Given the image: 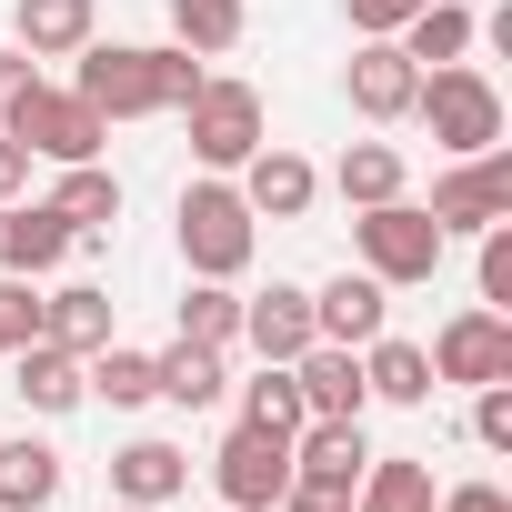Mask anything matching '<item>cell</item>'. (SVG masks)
<instances>
[{"label":"cell","mask_w":512,"mask_h":512,"mask_svg":"<svg viewBox=\"0 0 512 512\" xmlns=\"http://www.w3.org/2000/svg\"><path fill=\"white\" fill-rule=\"evenodd\" d=\"M221 352L211 342H171V352H151V402H171V412H211L221 402Z\"/></svg>","instance_id":"22"},{"label":"cell","mask_w":512,"mask_h":512,"mask_svg":"<svg viewBox=\"0 0 512 512\" xmlns=\"http://www.w3.org/2000/svg\"><path fill=\"white\" fill-rule=\"evenodd\" d=\"M211 492H221L231 512H272V502L292 492V442H282V432L231 422V442L211 452Z\"/></svg>","instance_id":"9"},{"label":"cell","mask_w":512,"mask_h":512,"mask_svg":"<svg viewBox=\"0 0 512 512\" xmlns=\"http://www.w3.org/2000/svg\"><path fill=\"white\" fill-rule=\"evenodd\" d=\"M241 342L262 362H302L322 332H312V292L302 282H272V292H241Z\"/></svg>","instance_id":"14"},{"label":"cell","mask_w":512,"mask_h":512,"mask_svg":"<svg viewBox=\"0 0 512 512\" xmlns=\"http://www.w3.org/2000/svg\"><path fill=\"white\" fill-rule=\"evenodd\" d=\"M181 131H191V161H201V171H241L251 151L272 141V111H262L251 81H201V91L181 101Z\"/></svg>","instance_id":"5"},{"label":"cell","mask_w":512,"mask_h":512,"mask_svg":"<svg viewBox=\"0 0 512 512\" xmlns=\"http://www.w3.org/2000/svg\"><path fill=\"white\" fill-rule=\"evenodd\" d=\"M181 482H191V452L181 442H151L141 432V442L111 452V502H151L161 512V502H181Z\"/></svg>","instance_id":"19"},{"label":"cell","mask_w":512,"mask_h":512,"mask_svg":"<svg viewBox=\"0 0 512 512\" xmlns=\"http://www.w3.org/2000/svg\"><path fill=\"white\" fill-rule=\"evenodd\" d=\"M342 11H352V41H392V31L422 11V0H342Z\"/></svg>","instance_id":"34"},{"label":"cell","mask_w":512,"mask_h":512,"mask_svg":"<svg viewBox=\"0 0 512 512\" xmlns=\"http://www.w3.org/2000/svg\"><path fill=\"white\" fill-rule=\"evenodd\" d=\"M221 512H231V502H221Z\"/></svg>","instance_id":"40"},{"label":"cell","mask_w":512,"mask_h":512,"mask_svg":"<svg viewBox=\"0 0 512 512\" xmlns=\"http://www.w3.org/2000/svg\"><path fill=\"white\" fill-rule=\"evenodd\" d=\"M0 131H11L31 161H51V171H61V161H101V141H111V121H101L81 91H61V81H31Z\"/></svg>","instance_id":"6"},{"label":"cell","mask_w":512,"mask_h":512,"mask_svg":"<svg viewBox=\"0 0 512 512\" xmlns=\"http://www.w3.org/2000/svg\"><path fill=\"white\" fill-rule=\"evenodd\" d=\"M392 41H402V51H412L422 71H442V61H462V51L482 41V21L462 11V0H422V11H412V21L392 31Z\"/></svg>","instance_id":"26"},{"label":"cell","mask_w":512,"mask_h":512,"mask_svg":"<svg viewBox=\"0 0 512 512\" xmlns=\"http://www.w3.org/2000/svg\"><path fill=\"white\" fill-rule=\"evenodd\" d=\"M472 241H482V262H472L482 302H492V312H512V221H492V231H472Z\"/></svg>","instance_id":"32"},{"label":"cell","mask_w":512,"mask_h":512,"mask_svg":"<svg viewBox=\"0 0 512 512\" xmlns=\"http://www.w3.org/2000/svg\"><path fill=\"white\" fill-rule=\"evenodd\" d=\"M61 472H71V462H61L51 442H31V432L0 442V512H51V502H61Z\"/></svg>","instance_id":"25"},{"label":"cell","mask_w":512,"mask_h":512,"mask_svg":"<svg viewBox=\"0 0 512 512\" xmlns=\"http://www.w3.org/2000/svg\"><path fill=\"white\" fill-rule=\"evenodd\" d=\"M352 251H362V272L382 282V292H412V282H432L442 272V221L422 211V201H372V211H352Z\"/></svg>","instance_id":"4"},{"label":"cell","mask_w":512,"mask_h":512,"mask_svg":"<svg viewBox=\"0 0 512 512\" xmlns=\"http://www.w3.org/2000/svg\"><path fill=\"white\" fill-rule=\"evenodd\" d=\"M272 512H352V502H312V492H282Z\"/></svg>","instance_id":"38"},{"label":"cell","mask_w":512,"mask_h":512,"mask_svg":"<svg viewBox=\"0 0 512 512\" xmlns=\"http://www.w3.org/2000/svg\"><path fill=\"white\" fill-rule=\"evenodd\" d=\"M111 512H151V502H111Z\"/></svg>","instance_id":"39"},{"label":"cell","mask_w":512,"mask_h":512,"mask_svg":"<svg viewBox=\"0 0 512 512\" xmlns=\"http://www.w3.org/2000/svg\"><path fill=\"white\" fill-rule=\"evenodd\" d=\"M312 332L342 342V352H362L372 332H392V292H382L372 272H332V282L312 292Z\"/></svg>","instance_id":"15"},{"label":"cell","mask_w":512,"mask_h":512,"mask_svg":"<svg viewBox=\"0 0 512 512\" xmlns=\"http://www.w3.org/2000/svg\"><path fill=\"white\" fill-rule=\"evenodd\" d=\"M21 191H31V151L0 131V201H21Z\"/></svg>","instance_id":"37"},{"label":"cell","mask_w":512,"mask_h":512,"mask_svg":"<svg viewBox=\"0 0 512 512\" xmlns=\"http://www.w3.org/2000/svg\"><path fill=\"white\" fill-rule=\"evenodd\" d=\"M362 462H372V432L362 422H302L292 432V492H312V502H352Z\"/></svg>","instance_id":"10"},{"label":"cell","mask_w":512,"mask_h":512,"mask_svg":"<svg viewBox=\"0 0 512 512\" xmlns=\"http://www.w3.org/2000/svg\"><path fill=\"white\" fill-rule=\"evenodd\" d=\"M51 211H61L81 241H91V231H111V221H121V171H111V161H61Z\"/></svg>","instance_id":"24"},{"label":"cell","mask_w":512,"mask_h":512,"mask_svg":"<svg viewBox=\"0 0 512 512\" xmlns=\"http://www.w3.org/2000/svg\"><path fill=\"white\" fill-rule=\"evenodd\" d=\"M31 81H41V61H31V51L11 41V51H0V121H11V101H21Z\"/></svg>","instance_id":"36"},{"label":"cell","mask_w":512,"mask_h":512,"mask_svg":"<svg viewBox=\"0 0 512 512\" xmlns=\"http://www.w3.org/2000/svg\"><path fill=\"white\" fill-rule=\"evenodd\" d=\"M0 362H11V392L31 402V412H81L91 392H81V352H61V342H21V352H0Z\"/></svg>","instance_id":"18"},{"label":"cell","mask_w":512,"mask_h":512,"mask_svg":"<svg viewBox=\"0 0 512 512\" xmlns=\"http://www.w3.org/2000/svg\"><path fill=\"white\" fill-rule=\"evenodd\" d=\"M71 251H81V231L51 211V201H0V272H21V282H41V272H61L71 262Z\"/></svg>","instance_id":"12"},{"label":"cell","mask_w":512,"mask_h":512,"mask_svg":"<svg viewBox=\"0 0 512 512\" xmlns=\"http://www.w3.org/2000/svg\"><path fill=\"white\" fill-rule=\"evenodd\" d=\"M181 342L231 352V342H241V292H231V282H191V292H181Z\"/></svg>","instance_id":"31"},{"label":"cell","mask_w":512,"mask_h":512,"mask_svg":"<svg viewBox=\"0 0 512 512\" xmlns=\"http://www.w3.org/2000/svg\"><path fill=\"white\" fill-rule=\"evenodd\" d=\"M432 382H462V392H482V382H512V312H492V302H472V312H452L432 342Z\"/></svg>","instance_id":"8"},{"label":"cell","mask_w":512,"mask_h":512,"mask_svg":"<svg viewBox=\"0 0 512 512\" xmlns=\"http://www.w3.org/2000/svg\"><path fill=\"white\" fill-rule=\"evenodd\" d=\"M472 442L482 452H512V382H482L472 392Z\"/></svg>","instance_id":"33"},{"label":"cell","mask_w":512,"mask_h":512,"mask_svg":"<svg viewBox=\"0 0 512 512\" xmlns=\"http://www.w3.org/2000/svg\"><path fill=\"white\" fill-rule=\"evenodd\" d=\"M402 181H412V171H402V151H392V141H352V151L332 161V191H342L352 211H372V201H402Z\"/></svg>","instance_id":"27"},{"label":"cell","mask_w":512,"mask_h":512,"mask_svg":"<svg viewBox=\"0 0 512 512\" xmlns=\"http://www.w3.org/2000/svg\"><path fill=\"white\" fill-rule=\"evenodd\" d=\"M241 201H251V221H302L312 201H322V171L292 151V141H262L241 161Z\"/></svg>","instance_id":"13"},{"label":"cell","mask_w":512,"mask_h":512,"mask_svg":"<svg viewBox=\"0 0 512 512\" xmlns=\"http://www.w3.org/2000/svg\"><path fill=\"white\" fill-rule=\"evenodd\" d=\"M81 392H91V402H111V412H141V402H151V352L101 342V352L81 362Z\"/></svg>","instance_id":"28"},{"label":"cell","mask_w":512,"mask_h":512,"mask_svg":"<svg viewBox=\"0 0 512 512\" xmlns=\"http://www.w3.org/2000/svg\"><path fill=\"white\" fill-rule=\"evenodd\" d=\"M432 512H512V492H502V482H442Z\"/></svg>","instance_id":"35"},{"label":"cell","mask_w":512,"mask_h":512,"mask_svg":"<svg viewBox=\"0 0 512 512\" xmlns=\"http://www.w3.org/2000/svg\"><path fill=\"white\" fill-rule=\"evenodd\" d=\"M41 342H61V352H101V342H121V302L101 292V282H61V292H41Z\"/></svg>","instance_id":"17"},{"label":"cell","mask_w":512,"mask_h":512,"mask_svg":"<svg viewBox=\"0 0 512 512\" xmlns=\"http://www.w3.org/2000/svg\"><path fill=\"white\" fill-rule=\"evenodd\" d=\"M342 91H352V111H362V121H412L422 61H412L402 41H352V61H342Z\"/></svg>","instance_id":"11"},{"label":"cell","mask_w":512,"mask_h":512,"mask_svg":"<svg viewBox=\"0 0 512 512\" xmlns=\"http://www.w3.org/2000/svg\"><path fill=\"white\" fill-rule=\"evenodd\" d=\"M11 31H21L31 61H71L101 31V0H11Z\"/></svg>","instance_id":"21"},{"label":"cell","mask_w":512,"mask_h":512,"mask_svg":"<svg viewBox=\"0 0 512 512\" xmlns=\"http://www.w3.org/2000/svg\"><path fill=\"white\" fill-rule=\"evenodd\" d=\"M241 31H251V0H171V41L181 51H241Z\"/></svg>","instance_id":"29"},{"label":"cell","mask_w":512,"mask_h":512,"mask_svg":"<svg viewBox=\"0 0 512 512\" xmlns=\"http://www.w3.org/2000/svg\"><path fill=\"white\" fill-rule=\"evenodd\" d=\"M81 71H71V91L101 111V121H151V111H181L211 71H201V51H181V41H81L71 51Z\"/></svg>","instance_id":"1"},{"label":"cell","mask_w":512,"mask_h":512,"mask_svg":"<svg viewBox=\"0 0 512 512\" xmlns=\"http://www.w3.org/2000/svg\"><path fill=\"white\" fill-rule=\"evenodd\" d=\"M412 121L432 131V151L472 161V151H492V141H502V91H492V71H472V61H442V71H422V91H412Z\"/></svg>","instance_id":"3"},{"label":"cell","mask_w":512,"mask_h":512,"mask_svg":"<svg viewBox=\"0 0 512 512\" xmlns=\"http://www.w3.org/2000/svg\"><path fill=\"white\" fill-rule=\"evenodd\" d=\"M422 211L442 221V241H462V231H492V221H512V141H492V151L452 161V171L432 181V201H422Z\"/></svg>","instance_id":"7"},{"label":"cell","mask_w":512,"mask_h":512,"mask_svg":"<svg viewBox=\"0 0 512 512\" xmlns=\"http://www.w3.org/2000/svg\"><path fill=\"white\" fill-rule=\"evenodd\" d=\"M241 422H251V432H282V442L312 422V412H302V382H292V362H262V372L241 382Z\"/></svg>","instance_id":"30"},{"label":"cell","mask_w":512,"mask_h":512,"mask_svg":"<svg viewBox=\"0 0 512 512\" xmlns=\"http://www.w3.org/2000/svg\"><path fill=\"white\" fill-rule=\"evenodd\" d=\"M171 241H181V272L191 282H241L251 272V251H262V221H251L241 181L231 171H201L171 211Z\"/></svg>","instance_id":"2"},{"label":"cell","mask_w":512,"mask_h":512,"mask_svg":"<svg viewBox=\"0 0 512 512\" xmlns=\"http://www.w3.org/2000/svg\"><path fill=\"white\" fill-rule=\"evenodd\" d=\"M362 382H372V402H402V412H422L442 382H432V352L422 342H402V332H372L362 342Z\"/></svg>","instance_id":"20"},{"label":"cell","mask_w":512,"mask_h":512,"mask_svg":"<svg viewBox=\"0 0 512 512\" xmlns=\"http://www.w3.org/2000/svg\"><path fill=\"white\" fill-rule=\"evenodd\" d=\"M292 382H302V412H312V422H362V412H372L362 352H342V342H312V352L292 362Z\"/></svg>","instance_id":"16"},{"label":"cell","mask_w":512,"mask_h":512,"mask_svg":"<svg viewBox=\"0 0 512 512\" xmlns=\"http://www.w3.org/2000/svg\"><path fill=\"white\" fill-rule=\"evenodd\" d=\"M432 462L422 452H372L362 462V482H352V512H432Z\"/></svg>","instance_id":"23"}]
</instances>
